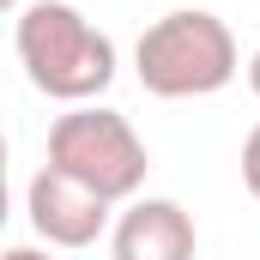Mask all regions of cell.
I'll return each mask as SVG.
<instances>
[{
	"mask_svg": "<svg viewBox=\"0 0 260 260\" xmlns=\"http://www.w3.org/2000/svg\"><path fill=\"white\" fill-rule=\"evenodd\" d=\"M248 91H254V97H260V49H254V55H248Z\"/></svg>",
	"mask_w": 260,
	"mask_h": 260,
	"instance_id": "cell-8",
	"label": "cell"
},
{
	"mask_svg": "<svg viewBox=\"0 0 260 260\" xmlns=\"http://www.w3.org/2000/svg\"><path fill=\"white\" fill-rule=\"evenodd\" d=\"M49 164L67 170L73 182L97 188L109 206H127V200H139V188H145L151 151H145V139L133 133V121L121 109L79 103V109L55 115V127H49Z\"/></svg>",
	"mask_w": 260,
	"mask_h": 260,
	"instance_id": "cell-3",
	"label": "cell"
},
{
	"mask_svg": "<svg viewBox=\"0 0 260 260\" xmlns=\"http://www.w3.org/2000/svg\"><path fill=\"white\" fill-rule=\"evenodd\" d=\"M0 260H55V248H37V242H12Z\"/></svg>",
	"mask_w": 260,
	"mask_h": 260,
	"instance_id": "cell-7",
	"label": "cell"
},
{
	"mask_svg": "<svg viewBox=\"0 0 260 260\" xmlns=\"http://www.w3.org/2000/svg\"><path fill=\"white\" fill-rule=\"evenodd\" d=\"M133 73L151 97L164 103H188V97H218L236 73L242 49L230 37V24L206 6H176L164 18H151L133 43Z\"/></svg>",
	"mask_w": 260,
	"mask_h": 260,
	"instance_id": "cell-2",
	"label": "cell"
},
{
	"mask_svg": "<svg viewBox=\"0 0 260 260\" xmlns=\"http://www.w3.org/2000/svg\"><path fill=\"white\" fill-rule=\"evenodd\" d=\"M24 212H30V230L43 236V248H91L103 230H115V224H109L115 206L97 194V188L73 182L67 170H55V164H43V170L30 176Z\"/></svg>",
	"mask_w": 260,
	"mask_h": 260,
	"instance_id": "cell-4",
	"label": "cell"
},
{
	"mask_svg": "<svg viewBox=\"0 0 260 260\" xmlns=\"http://www.w3.org/2000/svg\"><path fill=\"white\" fill-rule=\"evenodd\" d=\"M242 188L260 200V121L248 127V139H242Z\"/></svg>",
	"mask_w": 260,
	"mask_h": 260,
	"instance_id": "cell-6",
	"label": "cell"
},
{
	"mask_svg": "<svg viewBox=\"0 0 260 260\" xmlns=\"http://www.w3.org/2000/svg\"><path fill=\"white\" fill-rule=\"evenodd\" d=\"M12 49L24 79L55 97L67 109L97 103L115 85V43L73 6V0H30L24 12H12Z\"/></svg>",
	"mask_w": 260,
	"mask_h": 260,
	"instance_id": "cell-1",
	"label": "cell"
},
{
	"mask_svg": "<svg viewBox=\"0 0 260 260\" xmlns=\"http://www.w3.org/2000/svg\"><path fill=\"white\" fill-rule=\"evenodd\" d=\"M109 254L115 260H200L194 212L182 200H164V194L127 200V212L109 230Z\"/></svg>",
	"mask_w": 260,
	"mask_h": 260,
	"instance_id": "cell-5",
	"label": "cell"
},
{
	"mask_svg": "<svg viewBox=\"0 0 260 260\" xmlns=\"http://www.w3.org/2000/svg\"><path fill=\"white\" fill-rule=\"evenodd\" d=\"M6 6H12V12H24V6H30V0H6Z\"/></svg>",
	"mask_w": 260,
	"mask_h": 260,
	"instance_id": "cell-9",
	"label": "cell"
}]
</instances>
